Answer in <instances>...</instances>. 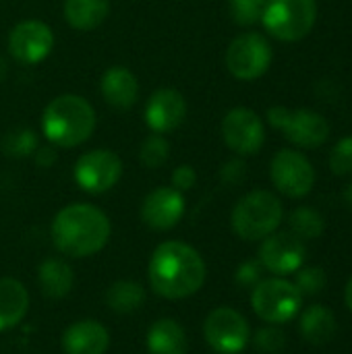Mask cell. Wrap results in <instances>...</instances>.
<instances>
[{"instance_id":"16","label":"cell","mask_w":352,"mask_h":354,"mask_svg":"<svg viewBox=\"0 0 352 354\" xmlns=\"http://www.w3.org/2000/svg\"><path fill=\"white\" fill-rule=\"evenodd\" d=\"M185 216V197L174 187L154 189L141 205V220L151 230H170Z\"/></svg>"},{"instance_id":"31","label":"cell","mask_w":352,"mask_h":354,"mask_svg":"<svg viewBox=\"0 0 352 354\" xmlns=\"http://www.w3.org/2000/svg\"><path fill=\"white\" fill-rule=\"evenodd\" d=\"M330 170L336 176L352 174V135L340 139L330 153Z\"/></svg>"},{"instance_id":"9","label":"cell","mask_w":352,"mask_h":354,"mask_svg":"<svg viewBox=\"0 0 352 354\" xmlns=\"http://www.w3.org/2000/svg\"><path fill=\"white\" fill-rule=\"evenodd\" d=\"M203 336L210 348L218 354H239L249 344L251 330L239 311L230 307H218L205 317Z\"/></svg>"},{"instance_id":"28","label":"cell","mask_w":352,"mask_h":354,"mask_svg":"<svg viewBox=\"0 0 352 354\" xmlns=\"http://www.w3.org/2000/svg\"><path fill=\"white\" fill-rule=\"evenodd\" d=\"M297 278H295V286L299 288V292L303 297H315L319 295L326 284H328V278H326V272L317 266H309V268H303V270H297L295 272Z\"/></svg>"},{"instance_id":"38","label":"cell","mask_w":352,"mask_h":354,"mask_svg":"<svg viewBox=\"0 0 352 354\" xmlns=\"http://www.w3.org/2000/svg\"><path fill=\"white\" fill-rule=\"evenodd\" d=\"M4 75H6V64H4V60H2V56H0V81L4 79Z\"/></svg>"},{"instance_id":"14","label":"cell","mask_w":352,"mask_h":354,"mask_svg":"<svg viewBox=\"0 0 352 354\" xmlns=\"http://www.w3.org/2000/svg\"><path fill=\"white\" fill-rule=\"evenodd\" d=\"M305 241L293 232H274L263 239L259 247V263L263 270L276 276H288L301 270L305 263Z\"/></svg>"},{"instance_id":"21","label":"cell","mask_w":352,"mask_h":354,"mask_svg":"<svg viewBox=\"0 0 352 354\" xmlns=\"http://www.w3.org/2000/svg\"><path fill=\"white\" fill-rule=\"evenodd\" d=\"M338 330L336 315L326 305H311L301 315V336L313 346H326Z\"/></svg>"},{"instance_id":"29","label":"cell","mask_w":352,"mask_h":354,"mask_svg":"<svg viewBox=\"0 0 352 354\" xmlns=\"http://www.w3.org/2000/svg\"><path fill=\"white\" fill-rule=\"evenodd\" d=\"M268 0H230V15L234 23L249 27L261 21Z\"/></svg>"},{"instance_id":"37","label":"cell","mask_w":352,"mask_h":354,"mask_svg":"<svg viewBox=\"0 0 352 354\" xmlns=\"http://www.w3.org/2000/svg\"><path fill=\"white\" fill-rule=\"evenodd\" d=\"M344 201H346V205L352 209V180L346 185V189H344Z\"/></svg>"},{"instance_id":"2","label":"cell","mask_w":352,"mask_h":354,"mask_svg":"<svg viewBox=\"0 0 352 354\" xmlns=\"http://www.w3.org/2000/svg\"><path fill=\"white\" fill-rule=\"evenodd\" d=\"M108 216L91 203H73L62 207L52 222L54 247L68 257H89L110 241Z\"/></svg>"},{"instance_id":"22","label":"cell","mask_w":352,"mask_h":354,"mask_svg":"<svg viewBox=\"0 0 352 354\" xmlns=\"http://www.w3.org/2000/svg\"><path fill=\"white\" fill-rule=\"evenodd\" d=\"M66 23L77 31L98 29L110 15V0H64Z\"/></svg>"},{"instance_id":"30","label":"cell","mask_w":352,"mask_h":354,"mask_svg":"<svg viewBox=\"0 0 352 354\" xmlns=\"http://www.w3.org/2000/svg\"><path fill=\"white\" fill-rule=\"evenodd\" d=\"M253 344H255V348L259 353L280 354L286 346V336L278 326H268V328L257 330V334L253 338Z\"/></svg>"},{"instance_id":"27","label":"cell","mask_w":352,"mask_h":354,"mask_svg":"<svg viewBox=\"0 0 352 354\" xmlns=\"http://www.w3.org/2000/svg\"><path fill=\"white\" fill-rule=\"evenodd\" d=\"M168 156H170V143L160 133L147 135L145 141L141 143L139 158H141V164L145 168H160V166H164Z\"/></svg>"},{"instance_id":"7","label":"cell","mask_w":352,"mask_h":354,"mask_svg":"<svg viewBox=\"0 0 352 354\" xmlns=\"http://www.w3.org/2000/svg\"><path fill=\"white\" fill-rule=\"evenodd\" d=\"M303 305V295L299 288L284 278L261 280L251 295V307L255 315L272 326L288 324L297 317Z\"/></svg>"},{"instance_id":"4","label":"cell","mask_w":352,"mask_h":354,"mask_svg":"<svg viewBox=\"0 0 352 354\" xmlns=\"http://www.w3.org/2000/svg\"><path fill=\"white\" fill-rule=\"evenodd\" d=\"M282 201L270 191H251L232 209L230 224L243 241H263L282 224Z\"/></svg>"},{"instance_id":"20","label":"cell","mask_w":352,"mask_h":354,"mask_svg":"<svg viewBox=\"0 0 352 354\" xmlns=\"http://www.w3.org/2000/svg\"><path fill=\"white\" fill-rule=\"evenodd\" d=\"M147 354H187V334L174 319H158L147 330Z\"/></svg>"},{"instance_id":"17","label":"cell","mask_w":352,"mask_h":354,"mask_svg":"<svg viewBox=\"0 0 352 354\" xmlns=\"http://www.w3.org/2000/svg\"><path fill=\"white\" fill-rule=\"evenodd\" d=\"M108 346H110V334L95 319L75 322L62 334L64 354H104Z\"/></svg>"},{"instance_id":"25","label":"cell","mask_w":352,"mask_h":354,"mask_svg":"<svg viewBox=\"0 0 352 354\" xmlns=\"http://www.w3.org/2000/svg\"><path fill=\"white\" fill-rule=\"evenodd\" d=\"M288 226H290V232L295 236H299L301 241H313V239H319L326 230V222L322 218V214L313 207H297L290 218H288Z\"/></svg>"},{"instance_id":"19","label":"cell","mask_w":352,"mask_h":354,"mask_svg":"<svg viewBox=\"0 0 352 354\" xmlns=\"http://www.w3.org/2000/svg\"><path fill=\"white\" fill-rule=\"evenodd\" d=\"M29 309V292L15 278H0V332L23 322Z\"/></svg>"},{"instance_id":"8","label":"cell","mask_w":352,"mask_h":354,"mask_svg":"<svg viewBox=\"0 0 352 354\" xmlns=\"http://www.w3.org/2000/svg\"><path fill=\"white\" fill-rule=\"evenodd\" d=\"M272 64V46L261 33H243L226 50V68L241 81H255Z\"/></svg>"},{"instance_id":"1","label":"cell","mask_w":352,"mask_h":354,"mask_svg":"<svg viewBox=\"0 0 352 354\" xmlns=\"http://www.w3.org/2000/svg\"><path fill=\"white\" fill-rule=\"evenodd\" d=\"M147 278L156 295L178 301L193 297L205 282V261L187 243H162L149 259Z\"/></svg>"},{"instance_id":"32","label":"cell","mask_w":352,"mask_h":354,"mask_svg":"<svg viewBox=\"0 0 352 354\" xmlns=\"http://www.w3.org/2000/svg\"><path fill=\"white\" fill-rule=\"evenodd\" d=\"M261 272H263V268H261L259 261H245V263L237 270L234 280H237V284L243 286V288H255V286L261 282Z\"/></svg>"},{"instance_id":"6","label":"cell","mask_w":352,"mask_h":354,"mask_svg":"<svg viewBox=\"0 0 352 354\" xmlns=\"http://www.w3.org/2000/svg\"><path fill=\"white\" fill-rule=\"evenodd\" d=\"M268 120L274 129H280L293 145L303 149H317L330 137V122L315 110L274 106L268 110Z\"/></svg>"},{"instance_id":"26","label":"cell","mask_w":352,"mask_h":354,"mask_svg":"<svg viewBox=\"0 0 352 354\" xmlns=\"http://www.w3.org/2000/svg\"><path fill=\"white\" fill-rule=\"evenodd\" d=\"M35 149H37V135L27 127L10 131L2 139V151L10 158H25L35 153Z\"/></svg>"},{"instance_id":"10","label":"cell","mask_w":352,"mask_h":354,"mask_svg":"<svg viewBox=\"0 0 352 354\" xmlns=\"http://www.w3.org/2000/svg\"><path fill=\"white\" fill-rule=\"evenodd\" d=\"M270 176L274 187L290 199L307 197L315 185V170L311 162L297 149H280L272 158Z\"/></svg>"},{"instance_id":"12","label":"cell","mask_w":352,"mask_h":354,"mask_svg":"<svg viewBox=\"0 0 352 354\" xmlns=\"http://www.w3.org/2000/svg\"><path fill=\"white\" fill-rule=\"evenodd\" d=\"M224 143L239 156H253L266 143V127L257 112L249 108H232L222 120Z\"/></svg>"},{"instance_id":"15","label":"cell","mask_w":352,"mask_h":354,"mask_svg":"<svg viewBox=\"0 0 352 354\" xmlns=\"http://www.w3.org/2000/svg\"><path fill=\"white\" fill-rule=\"evenodd\" d=\"M143 116L151 133H160V135L172 133L185 122L187 116L185 95L176 89L162 87L149 95Z\"/></svg>"},{"instance_id":"24","label":"cell","mask_w":352,"mask_h":354,"mask_svg":"<svg viewBox=\"0 0 352 354\" xmlns=\"http://www.w3.org/2000/svg\"><path fill=\"white\" fill-rule=\"evenodd\" d=\"M145 303V290L139 282L118 280L106 290V305L114 313H135Z\"/></svg>"},{"instance_id":"35","label":"cell","mask_w":352,"mask_h":354,"mask_svg":"<svg viewBox=\"0 0 352 354\" xmlns=\"http://www.w3.org/2000/svg\"><path fill=\"white\" fill-rule=\"evenodd\" d=\"M35 162L41 166V168H48L56 162V151L54 147H37L35 149Z\"/></svg>"},{"instance_id":"36","label":"cell","mask_w":352,"mask_h":354,"mask_svg":"<svg viewBox=\"0 0 352 354\" xmlns=\"http://www.w3.org/2000/svg\"><path fill=\"white\" fill-rule=\"evenodd\" d=\"M344 301H346V307L351 309L352 313V278L349 280V284H346V292H344Z\"/></svg>"},{"instance_id":"11","label":"cell","mask_w":352,"mask_h":354,"mask_svg":"<svg viewBox=\"0 0 352 354\" xmlns=\"http://www.w3.org/2000/svg\"><path fill=\"white\" fill-rule=\"evenodd\" d=\"M122 176V160L110 149H91L75 164V180L79 189L100 195L110 191Z\"/></svg>"},{"instance_id":"3","label":"cell","mask_w":352,"mask_h":354,"mask_svg":"<svg viewBox=\"0 0 352 354\" xmlns=\"http://www.w3.org/2000/svg\"><path fill=\"white\" fill-rule=\"evenodd\" d=\"M93 129V106L75 93L54 97L41 114V131L54 147H77L91 137Z\"/></svg>"},{"instance_id":"23","label":"cell","mask_w":352,"mask_h":354,"mask_svg":"<svg viewBox=\"0 0 352 354\" xmlns=\"http://www.w3.org/2000/svg\"><path fill=\"white\" fill-rule=\"evenodd\" d=\"M73 270L66 261L50 257L37 270V284L44 297L48 299H64L73 290Z\"/></svg>"},{"instance_id":"34","label":"cell","mask_w":352,"mask_h":354,"mask_svg":"<svg viewBox=\"0 0 352 354\" xmlns=\"http://www.w3.org/2000/svg\"><path fill=\"white\" fill-rule=\"evenodd\" d=\"M245 174H247V166H245L243 160H230V162H226L224 168H222V172H220L222 180L228 183V185H239V183H243Z\"/></svg>"},{"instance_id":"33","label":"cell","mask_w":352,"mask_h":354,"mask_svg":"<svg viewBox=\"0 0 352 354\" xmlns=\"http://www.w3.org/2000/svg\"><path fill=\"white\" fill-rule=\"evenodd\" d=\"M195 183H197V172H195V168L189 166V164H183V166H178V168L172 172V187H174L176 191H180V193L193 189Z\"/></svg>"},{"instance_id":"13","label":"cell","mask_w":352,"mask_h":354,"mask_svg":"<svg viewBox=\"0 0 352 354\" xmlns=\"http://www.w3.org/2000/svg\"><path fill=\"white\" fill-rule=\"evenodd\" d=\"M54 48L52 29L37 19L21 21L8 35V52L21 64H37L48 58Z\"/></svg>"},{"instance_id":"5","label":"cell","mask_w":352,"mask_h":354,"mask_svg":"<svg viewBox=\"0 0 352 354\" xmlns=\"http://www.w3.org/2000/svg\"><path fill=\"white\" fill-rule=\"evenodd\" d=\"M315 19V0H268L261 23L276 39L299 41L311 33Z\"/></svg>"},{"instance_id":"18","label":"cell","mask_w":352,"mask_h":354,"mask_svg":"<svg viewBox=\"0 0 352 354\" xmlns=\"http://www.w3.org/2000/svg\"><path fill=\"white\" fill-rule=\"evenodd\" d=\"M100 89L106 104L116 110H129L139 97V81L127 66H110L102 77Z\"/></svg>"}]
</instances>
